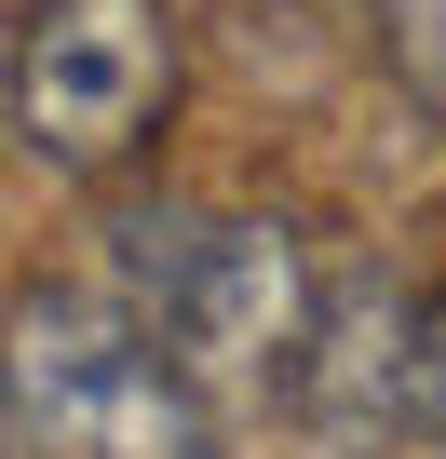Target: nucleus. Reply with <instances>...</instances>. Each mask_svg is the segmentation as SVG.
<instances>
[{
	"instance_id": "obj_5",
	"label": "nucleus",
	"mask_w": 446,
	"mask_h": 459,
	"mask_svg": "<svg viewBox=\"0 0 446 459\" xmlns=\"http://www.w3.org/2000/svg\"><path fill=\"white\" fill-rule=\"evenodd\" d=\"M258 14H284V28H338V0H258Z\"/></svg>"
},
{
	"instance_id": "obj_3",
	"label": "nucleus",
	"mask_w": 446,
	"mask_h": 459,
	"mask_svg": "<svg viewBox=\"0 0 446 459\" xmlns=\"http://www.w3.org/2000/svg\"><path fill=\"white\" fill-rule=\"evenodd\" d=\"M176 0H28L14 14V135L41 176H122L176 108Z\"/></svg>"
},
{
	"instance_id": "obj_1",
	"label": "nucleus",
	"mask_w": 446,
	"mask_h": 459,
	"mask_svg": "<svg viewBox=\"0 0 446 459\" xmlns=\"http://www.w3.org/2000/svg\"><path fill=\"white\" fill-rule=\"evenodd\" d=\"M122 271H136V325L176 351V378L203 392H258V378H311L325 338V271L298 257L284 216H122Z\"/></svg>"
},
{
	"instance_id": "obj_4",
	"label": "nucleus",
	"mask_w": 446,
	"mask_h": 459,
	"mask_svg": "<svg viewBox=\"0 0 446 459\" xmlns=\"http://www.w3.org/2000/svg\"><path fill=\"white\" fill-rule=\"evenodd\" d=\"M365 14H379V68L419 108H446V0H365Z\"/></svg>"
},
{
	"instance_id": "obj_2",
	"label": "nucleus",
	"mask_w": 446,
	"mask_h": 459,
	"mask_svg": "<svg viewBox=\"0 0 446 459\" xmlns=\"http://www.w3.org/2000/svg\"><path fill=\"white\" fill-rule=\"evenodd\" d=\"M0 392H14L28 459H203L189 378L122 298H14L0 325Z\"/></svg>"
}]
</instances>
